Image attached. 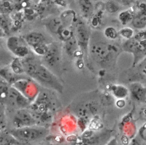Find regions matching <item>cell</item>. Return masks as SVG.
Returning <instances> with one entry per match:
<instances>
[{
	"instance_id": "13",
	"label": "cell",
	"mask_w": 146,
	"mask_h": 145,
	"mask_svg": "<svg viewBox=\"0 0 146 145\" xmlns=\"http://www.w3.org/2000/svg\"><path fill=\"white\" fill-rule=\"evenodd\" d=\"M131 24L134 28L139 30H143L145 28L146 13L144 9L133 16Z\"/></svg>"
},
{
	"instance_id": "20",
	"label": "cell",
	"mask_w": 146,
	"mask_h": 145,
	"mask_svg": "<svg viewBox=\"0 0 146 145\" xmlns=\"http://www.w3.org/2000/svg\"><path fill=\"white\" fill-rule=\"evenodd\" d=\"M18 143L10 134L0 133V145H13Z\"/></svg>"
},
{
	"instance_id": "25",
	"label": "cell",
	"mask_w": 146,
	"mask_h": 145,
	"mask_svg": "<svg viewBox=\"0 0 146 145\" xmlns=\"http://www.w3.org/2000/svg\"><path fill=\"white\" fill-rule=\"evenodd\" d=\"M6 119L5 105L0 103V129L5 125Z\"/></svg>"
},
{
	"instance_id": "9",
	"label": "cell",
	"mask_w": 146,
	"mask_h": 145,
	"mask_svg": "<svg viewBox=\"0 0 146 145\" xmlns=\"http://www.w3.org/2000/svg\"><path fill=\"white\" fill-rule=\"evenodd\" d=\"M31 103V102L15 88L12 85L9 86L5 105H7L17 110L27 108Z\"/></svg>"
},
{
	"instance_id": "22",
	"label": "cell",
	"mask_w": 146,
	"mask_h": 145,
	"mask_svg": "<svg viewBox=\"0 0 146 145\" xmlns=\"http://www.w3.org/2000/svg\"><path fill=\"white\" fill-rule=\"evenodd\" d=\"M118 35V32L112 27H108L104 30V35L108 39H115L117 37Z\"/></svg>"
},
{
	"instance_id": "28",
	"label": "cell",
	"mask_w": 146,
	"mask_h": 145,
	"mask_svg": "<svg viewBox=\"0 0 146 145\" xmlns=\"http://www.w3.org/2000/svg\"><path fill=\"white\" fill-rule=\"evenodd\" d=\"M105 145H117V140L115 138L110 139Z\"/></svg>"
},
{
	"instance_id": "5",
	"label": "cell",
	"mask_w": 146,
	"mask_h": 145,
	"mask_svg": "<svg viewBox=\"0 0 146 145\" xmlns=\"http://www.w3.org/2000/svg\"><path fill=\"white\" fill-rule=\"evenodd\" d=\"M74 36L82 54L87 57L91 34L87 26L80 19L77 20L75 23Z\"/></svg>"
},
{
	"instance_id": "27",
	"label": "cell",
	"mask_w": 146,
	"mask_h": 145,
	"mask_svg": "<svg viewBox=\"0 0 146 145\" xmlns=\"http://www.w3.org/2000/svg\"><path fill=\"white\" fill-rule=\"evenodd\" d=\"M128 145H141V144H140V142L137 139L134 138L131 140Z\"/></svg>"
},
{
	"instance_id": "7",
	"label": "cell",
	"mask_w": 146,
	"mask_h": 145,
	"mask_svg": "<svg viewBox=\"0 0 146 145\" xmlns=\"http://www.w3.org/2000/svg\"><path fill=\"white\" fill-rule=\"evenodd\" d=\"M12 86L19 91L27 99L32 102L39 93L37 83L30 78L19 79L14 83Z\"/></svg>"
},
{
	"instance_id": "14",
	"label": "cell",
	"mask_w": 146,
	"mask_h": 145,
	"mask_svg": "<svg viewBox=\"0 0 146 145\" xmlns=\"http://www.w3.org/2000/svg\"><path fill=\"white\" fill-rule=\"evenodd\" d=\"M64 49L67 55L71 57L76 56L78 52L80 51L74 36L64 42Z\"/></svg>"
},
{
	"instance_id": "17",
	"label": "cell",
	"mask_w": 146,
	"mask_h": 145,
	"mask_svg": "<svg viewBox=\"0 0 146 145\" xmlns=\"http://www.w3.org/2000/svg\"><path fill=\"white\" fill-rule=\"evenodd\" d=\"M10 85L5 80H0V103L5 105L9 88Z\"/></svg>"
},
{
	"instance_id": "8",
	"label": "cell",
	"mask_w": 146,
	"mask_h": 145,
	"mask_svg": "<svg viewBox=\"0 0 146 145\" xmlns=\"http://www.w3.org/2000/svg\"><path fill=\"white\" fill-rule=\"evenodd\" d=\"M24 39L29 47L33 49L36 55L40 56H43L47 45L50 43L48 42L46 36L40 32H31L28 34Z\"/></svg>"
},
{
	"instance_id": "26",
	"label": "cell",
	"mask_w": 146,
	"mask_h": 145,
	"mask_svg": "<svg viewBox=\"0 0 146 145\" xmlns=\"http://www.w3.org/2000/svg\"><path fill=\"white\" fill-rule=\"evenodd\" d=\"M139 134L141 138L143 140H145V124L144 123L142 127L139 130Z\"/></svg>"
},
{
	"instance_id": "11",
	"label": "cell",
	"mask_w": 146,
	"mask_h": 145,
	"mask_svg": "<svg viewBox=\"0 0 146 145\" xmlns=\"http://www.w3.org/2000/svg\"><path fill=\"white\" fill-rule=\"evenodd\" d=\"M7 47L11 53L18 57L24 58L30 54L29 47L23 38L17 36L10 38Z\"/></svg>"
},
{
	"instance_id": "21",
	"label": "cell",
	"mask_w": 146,
	"mask_h": 145,
	"mask_svg": "<svg viewBox=\"0 0 146 145\" xmlns=\"http://www.w3.org/2000/svg\"><path fill=\"white\" fill-rule=\"evenodd\" d=\"M118 34L127 40L134 36V31L131 27H125L120 30L118 32Z\"/></svg>"
},
{
	"instance_id": "18",
	"label": "cell",
	"mask_w": 146,
	"mask_h": 145,
	"mask_svg": "<svg viewBox=\"0 0 146 145\" xmlns=\"http://www.w3.org/2000/svg\"><path fill=\"white\" fill-rule=\"evenodd\" d=\"M11 69L17 75H21L24 73L21 60L17 58L12 60L11 62Z\"/></svg>"
},
{
	"instance_id": "16",
	"label": "cell",
	"mask_w": 146,
	"mask_h": 145,
	"mask_svg": "<svg viewBox=\"0 0 146 145\" xmlns=\"http://www.w3.org/2000/svg\"><path fill=\"white\" fill-rule=\"evenodd\" d=\"M81 12L84 17L90 16L93 11V5L91 0H79Z\"/></svg>"
},
{
	"instance_id": "4",
	"label": "cell",
	"mask_w": 146,
	"mask_h": 145,
	"mask_svg": "<svg viewBox=\"0 0 146 145\" xmlns=\"http://www.w3.org/2000/svg\"><path fill=\"white\" fill-rule=\"evenodd\" d=\"M9 134L19 143H30L44 138L48 133L46 127L39 125L14 128Z\"/></svg>"
},
{
	"instance_id": "12",
	"label": "cell",
	"mask_w": 146,
	"mask_h": 145,
	"mask_svg": "<svg viewBox=\"0 0 146 145\" xmlns=\"http://www.w3.org/2000/svg\"><path fill=\"white\" fill-rule=\"evenodd\" d=\"M129 94L132 98L140 102H145L146 89L145 87L139 82H132L128 87Z\"/></svg>"
},
{
	"instance_id": "24",
	"label": "cell",
	"mask_w": 146,
	"mask_h": 145,
	"mask_svg": "<svg viewBox=\"0 0 146 145\" xmlns=\"http://www.w3.org/2000/svg\"><path fill=\"white\" fill-rule=\"evenodd\" d=\"M11 57L6 52L0 50V65H5L12 61Z\"/></svg>"
},
{
	"instance_id": "15",
	"label": "cell",
	"mask_w": 146,
	"mask_h": 145,
	"mask_svg": "<svg viewBox=\"0 0 146 145\" xmlns=\"http://www.w3.org/2000/svg\"><path fill=\"white\" fill-rule=\"evenodd\" d=\"M111 92L112 95L119 100H123L128 94V88L121 85H113L111 87Z\"/></svg>"
},
{
	"instance_id": "23",
	"label": "cell",
	"mask_w": 146,
	"mask_h": 145,
	"mask_svg": "<svg viewBox=\"0 0 146 145\" xmlns=\"http://www.w3.org/2000/svg\"><path fill=\"white\" fill-rule=\"evenodd\" d=\"M133 15L129 11H124L119 15V19L123 24H126L129 21H131Z\"/></svg>"
},
{
	"instance_id": "10",
	"label": "cell",
	"mask_w": 146,
	"mask_h": 145,
	"mask_svg": "<svg viewBox=\"0 0 146 145\" xmlns=\"http://www.w3.org/2000/svg\"><path fill=\"white\" fill-rule=\"evenodd\" d=\"M14 128H21L37 125V121L27 109V108L17 109L13 119Z\"/></svg>"
},
{
	"instance_id": "3",
	"label": "cell",
	"mask_w": 146,
	"mask_h": 145,
	"mask_svg": "<svg viewBox=\"0 0 146 145\" xmlns=\"http://www.w3.org/2000/svg\"><path fill=\"white\" fill-rule=\"evenodd\" d=\"M32 79L46 89L56 91L59 93H62L63 91L64 86L59 78L42 62L39 64Z\"/></svg>"
},
{
	"instance_id": "19",
	"label": "cell",
	"mask_w": 146,
	"mask_h": 145,
	"mask_svg": "<svg viewBox=\"0 0 146 145\" xmlns=\"http://www.w3.org/2000/svg\"><path fill=\"white\" fill-rule=\"evenodd\" d=\"M63 27L62 20L59 18H53L48 23V28L54 33L58 34Z\"/></svg>"
},
{
	"instance_id": "2",
	"label": "cell",
	"mask_w": 146,
	"mask_h": 145,
	"mask_svg": "<svg viewBox=\"0 0 146 145\" xmlns=\"http://www.w3.org/2000/svg\"><path fill=\"white\" fill-rule=\"evenodd\" d=\"M122 50L133 55L132 67H135L145 57L146 39L144 31L140 32L122 44Z\"/></svg>"
},
{
	"instance_id": "1",
	"label": "cell",
	"mask_w": 146,
	"mask_h": 145,
	"mask_svg": "<svg viewBox=\"0 0 146 145\" xmlns=\"http://www.w3.org/2000/svg\"><path fill=\"white\" fill-rule=\"evenodd\" d=\"M88 53L92 60L103 68L113 65L119 54V49L113 44L104 41H96L89 45Z\"/></svg>"
},
{
	"instance_id": "29",
	"label": "cell",
	"mask_w": 146,
	"mask_h": 145,
	"mask_svg": "<svg viewBox=\"0 0 146 145\" xmlns=\"http://www.w3.org/2000/svg\"><path fill=\"white\" fill-rule=\"evenodd\" d=\"M18 3H24L25 2V1L26 0H15Z\"/></svg>"
},
{
	"instance_id": "6",
	"label": "cell",
	"mask_w": 146,
	"mask_h": 145,
	"mask_svg": "<svg viewBox=\"0 0 146 145\" xmlns=\"http://www.w3.org/2000/svg\"><path fill=\"white\" fill-rule=\"evenodd\" d=\"M61 48L59 43L50 42L47 45L46 51L42 57V63L49 69L56 67L60 61Z\"/></svg>"
}]
</instances>
